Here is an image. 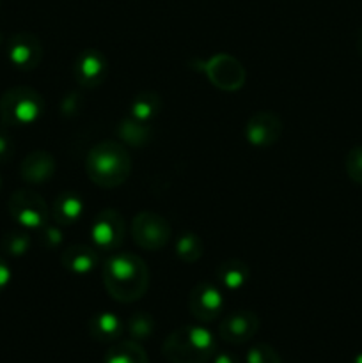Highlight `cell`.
<instances>
[{
	"label": "cell",
	"instance_id": "15",
	"mask_svg": "<svg viewBox=\"0 0 362 363\" xmlns=\"http://www.w3.org/2000/svg\"><path fill=\"white\" fill-rule=\"evenodd\" d=\"M60 262L67 272L75 275H87L98 264V254L96 248L87 245H71L60 255Z\"/></svg>",
	"mask_w": 362,
	"mask_h": 363
},
{
	"label": "cell",
	"instance_id": "17",
	"mask_svg": "<svg viewBox=\"0 0 362 363\" xmlns=\"http://www.w3.org/2000/svg\"><path fill=\"white\" fill-rule=\"evenodd\" d=\"M82 213H84V201L77 194L64 191V194L57 195L52 209L55 223H59V225H75L82 218Z\"/></svg>",
	"mask_w": 362,
	"mask_h": 363
},
{
	"label": "cell",
	"instance_id": "1",
	"mask_svg": "<svg viewBox=\"0 0 362 363\" xmlns=\"http://www.w3.org/2000/svg\"><path fill=\"white\" fill-rule=\"evenodd\" d=\"M103 284L110 296L119 303L141 300L149 287V269L138 255L117 252L103 266Z\"/></svg>",
	"mask_w": 362,
	"mask_h": 363
},
{
	"label": "cell",
	"instance_id": "31",
	"mask_svg": "<svg viewBox=\"0 0 362 363\" xmlns=\"http://www.w3.org/2000/svg\"><path fill=\"white\" fill-rule=\"evenodd\" d=\"M357 50H358V53H361V55H362V30L358 32V38H357Z\"/></svg>",
	"mask_w": 362,
	"mask_h": 363
},
{
	"label": "cell",
	"instance_id": "12",
	"mask_svg": "<svg viewBox=\"0 0 362 363\" xmlns=\"http://www.w3.org/2000/svg\"><path fill=\"white\" fill-rule=\"evenodd\" d=\"M259 318L252 311H236L224 318L219 326L220 339L227 344H245L258 333Z\"/></svg>",
	"mask_w": 362,
	"mask_h": 363
},
{
	"label": "cell",
	"instance_id": "9",
	"mask_svg": "<svg viewBox=\"0 0 362 363\" xmlns=\"http://www.w3.org/2000/svg\"><path fill=\"white\" fill-rule=\"evenodd\" d=\"M206 74L215 87L222 91H238L245 84V69L234 57L219 53L206 62Z\"/></svg>",
	"mask_w": 362,
	"mask_h": 363
},
{
	"label": "cell",
	"instance_id": "2",
	"mask_svg": "<svg viewBox=\"0 0 362 363\" xmlns=\"http://www.w3.org/2000/svg\"><path fill=\"white\" fill-rule=\"evenodd\" d=\"M89 179L102 188H117L131 172V160L126 149L112 140H103L91 149L85 160Z\"/></svg>",
	"mask_w": 362,
	"mask_h": 363
},
{
	"label": "cell",
	"instance_id": "20",
	"mask_svg": "<svg viewBox=\"0 0 362 363\" xmlns=\"http://www.w3.org/2000/svg\"><path fill=\"white\" fill-rule=\"evenodd\" d=\"M117 133L123 138L126 144L133 145V147H141L146 142H149L151 137V126L149 123H141V121L133 119V117H128L117 128Z\"/></svg>",
	"mask_w": 362,
	"mask_h": 363
},
{
	"label": "cell",
	"instance_id": "7",
	"mask_svg": "<svg viewBox=\"0 0 362 363\" xmlns=\"http://www.w3.org/2000/svg\"><path fill=\"white\" fill-rule=\"evenodd\" d=\"M224 305H226V300H224L222 289L208 280L199 282L188 296V311L201 323L215 321L222 314Z\"/></svg>",
	"mask_w": 362,
	"mask_h": 363
},
{
	"label": "cell",
	"instance_id": "26",
	"mask_svg": "<svg viewBox=\"0 0 362 363\" xmlns=\"http://www.w3.org/2000/svg\"><path fill=\"white\" fill-rule=\"evenodd\" d=\"M344 167H346L348 177L362 186V145L361 147H353L348 152L346 160H344Z\"/></svg>",
	"mask_w": 362,
	"mask_h": 363
},
{
	"label": "cell",
	"instance_id": "11",
	"mask_svg": "<svg viewBox=\"0 0 362 363\" xmlns=\"http://www.w3.org/2000/svg\"><path fill=\"white\" fill-rule=\"evenodd\" d=\"M7 55L11 64L21 71H32L39 66L43 59V46L38 35L31 32H20L9 39Z\"/></svg>",
	"mask_w": 362,
	"mask_h": 363
},
{
	"label": "cell",
	"instance_id": "6",
	"mask_svg": "<svg viewBox=\"0 0 362 363\" xmlns=\"http://www.w3.org/2000/svg\"><path fill=\"white\" fill-rule=\"evenodd\" d=\"M131 236L142 250H162L170 240V227L165 218L153 211L138 213L131 223Z\"/></svg>",
	"mask_w": 362,
	"mask_h": 363
},
{
	"label": "cell",
	"instance_id": "27",
	"mask_svg": "<svg viewBox=\"0 0 362 363\" xmlns=\"http://www.w3.org/2000/svg\"><path fill=\"white\" fill-rule=\"evenodd\" d=\"M41 245L48 250L52 248H57L60 243H62V233L57 225H45L41 227Z\"/></svg>",
	"mask_w": 362,
	"mask_h": 363
},
{
	"label": "cell",
	"instance_id": "19",
	"mask_svg": "<svg viewBox=\"0 0 362 363\" xmlns=\"http://www.w3.org/2000/svg\"><path fill=\"white\" fill-rule=\"evenodd\" d=\"M105 363H149V358L137 340H123L110 346Z\"/></svg>",
	"mask_w": 362,
	"mask_h": 363
},
{
	"label": "cell",
	"instance_id": "24",
	"mask_svg": "<svg viewBox=\"0 0 362 363\" xmlns=\"http://www.w3.org/2000/svg\"><path fill=\"white\" fill-rule=\"evenodd\" d=\"M0 247L6 254L13 255V257H20V255H25L31 248V238L25 233H18V230H13V233H7L6 236L0 241Z\"/></svg>",
	"mask_w": 362,
	"mask_h": 363
},
{
	"label": "cell",
	"instance_id": "3",
	"mask_svg": "<svg viewBox=\"0 0 362 363\" xmlns=\"http://www.w3.org/2000/svg\"><path fill=\"white\" fill-rule=\"evenodd\" d=\"M162 351L170 363H208L216 353V340L204 326L187 325L167 337Z\"/></svg>",
	"mask_w": 362,
	"mask_h": 363
},
{
	"label": "cell",
	"instance_id": "14",
	"mask_svg": "<svg viewBox=\"0 0 362 363\" xmlns=\"http://www.w3.org/2000/svg\"><path fill=\"white\" fill-rule=\"evenodd\" d=\"M20 174L27 183L43 184L55 174V158L48 151H34L21 162Z\"/></svg>",
	"mask_w": 362,
	"mask_h": 363
},
{
	"label": "cell",
	"instance_id": "10",
	"mask_svg": "<svg viewBox=\"0 0 362 363\" xmlns=\"http://www.w3.org/2000/svg\"><path fill=\"white\" fill-rule=\"evenodd\" d=\"M283 135V121L277 113L261 110L254 113L245 124V137L254 147H270Z\"/></svg>",
	"mask_w": 362,
	"mask_h": 363
},
{
	"label": "cell",
	"instance_id": "33",
	"mask_svg": "<svg viewBox=\"0 0 362 363\" xmlns=\"http://www.w3.org/2000/svg\"><path fill=\"white\" fill-rule=\"evenodd\" d=\"M2 41H4V35L0 34V45H2Z\"/></svg>",
	"mask_w": 362,
	"mask_h": 363
},
{
	"label": "cell",
	"instance_id": "4",
	"mask_svg": "<svg viewBox=\"0 0 362 363\" xmlns=\"http://www.w3.org/2000/svg\"><path fill=\"white\" fill-rule=\"evenodd\" d=\"M45 110V101L38 91L25 85L11 87L0 96V121L7 126H31Z\"/></svg>",
	"mask_w": 362,
	"mask_h": 363
},
{
	"label": "cell",
	"instance_id": "30",
	"mask_svg": "<svg viewBox=\"0 0 362 363\" xmlns=\"http://www.w3.org/2000/svg\"><path fill=\"white\" fill-rule=\"evenodd\" d=\"M212 360L213 363H241L233 353H215Z\"/></svg>",
	"mask_w": 362,
	"mask_h": 363
},
{
	"label": "cell",
	"instance_id": "5",
	"mask_svg": "<svg viewBox=\"0 0 362 363\" xmlns=\"http://www.w3.org/2000/svg\"><path fill=\"white\" fill-rule=\"evenodd\" d=\"M11 218L27 229H41L48 222V206L45 199L31 190L14 191L7 202Z\"/></svg>",
	"mask_w": 362,
	"mask_h": 363
},
{
	"label": "cell",
	"instance_id": "18",
	"mask_svg": "<svg viewBox=\"0 0 362 363\" xmlns=\"http://www.w3.org/2000/svg\"><path fill=\"white\" fill-rule=\"evenodd\" d=\"M251 279V268L243 261L229 259L216 268V280L226 291H238Z\"/></svg>",
	"mask_w": 362,
	"mask_h": 363
},
{
	"label": "cell",
	"instance_id": "8",
	"mask_svg": "<svg viewBox=\"0 0 362 363\" xmlns=\"http://www.w3.org/2000/svg\"><path fill=\"white\" fill-rule=\"evenodd\" d=\"M91 238L96 250L116 252L124 238V220L116 209H103L96 215L91 227Z\"/></svg>",
	"mask_w": 362,
	"mask_h": 363
},
{
	"label": "cell",
	"instance_id": "29",
	"mask_svg": "<svg viewBox=\"0 0 362 363\" xmlns=\"http://www.w3.org/2000/svg\"><path fill=\"white\" fill-rule=\"evenodd\" d=\"M11 282V269L7 266V262L0 257V293L6 291V287L9 286Z\"/></svg>",
	"mask_w": 362,
	"mask_h": 363
},
{
	"label": "cell",
	"instance_id": "32",
	"mask_svg": "<svg viewBox=\"0 0 362 363\" xmlns=\"http://www.w3.org/2000/svg\"><path fill=\"white\" fill-rule=\"evenodd\" d=\"M351 363H362V353H358L357 357H355L353 360H351Z\"/></svg>",
	"mask_w": 362,
	"mask_h": 363
},
{
	"label": "cell",
	"instance_id": "25",
	"mask_svg": "<svg viewBox=\"0 0 362 363\" xmlns=\"http://www.w3.org/2000/svg\"><path fill=\"white\" fill-rule=\"evenodd\" d=\"M245 362L247 363H280V357L272 346H268V344H256V346L248 347Z\"/></svg>",
	"mask_w": 362,
	"mask_h": 363
},
{
	"label": "cell",
	"instance_id": "28",
	"mask_svg": "<svg viewBox=\"0 0 362 363\" xmlns=\"http://www.w3.org/2000/svg\"><path fill=\"white\" fill-rule=\"evenodd\" d=\"M14 144L9 135L0 133V162H7L13 156Z\"/></svg>",
	"mask_w": 362,
	"mask_h": 363
},
{
	"label": "cell",
	"instance_id": "13",
	"mask_svg": "<svg viewBox=\"0 0 362 363\" xmlns=\"http://www.w3.org/2000/svg\"><path fill=\"white\" fill-rule=\"evenodd\" d=\"M106 73H109L106 57L98 50H85L75 62V78L82 87H98L106 78Z\"/></svg>",
	"mask_w": 362,
	"mask_h": 363
},
{
	"label": "cell",
	"instance_id": "23",
	"mask_svg": "<svg viewBox=\"0 0 362 363\" xmlns=\"http://www.w3.org/2000/svg\"><path fill=\"white\" fill-rule=\"evenodd\" d=\"M126 332L131 340H146L155 332V319L148 312H135L126 321Z\"/></svg>",
	"mask_w": 362,
	"mask_h": 363
},
{
	"label": "cell",
	"instance_id": "22",
	"mask_svg": "<svg viewBox=\"0 0 362 363\" xmlns=\"http://www.w3.org/2000/svg\"><path fill=\"white\" fill-rule=\"evenodd\" d=\"M204 252V245H202L201 238L194 233H185L177 238L176 241V255L187 264L199 261Z\"/></svg>",
	"mask_w": 362,
	"mask_h": 363
},
{
	"label": "cell",
	"instance_id": "16",
	"mask_svg": "<svg viewBox=\"0 0 362 363\" xmlns=\"http://www.w3.org/2000/svg\"><path fill=\"white\" fill-rule=\"evenodd\" d=\"M124 325L114 312H99L89 321V333L96 342L112 344L121 339Z\"/></svg>",
	"mask_w": 362,
	"mask_h": 363
},
{
	"label": "cell",
	"instance_id": "21",
	"mask_svg": "<svg viewBox=\"0 0 362 363\" xmlns=\"http://www.w3.org/2000/svg\"><path fill=\"white\" fill-rule=\"evenodd\" d=\"M160 106V98L153 92H142V94L135 96V99L131 101L130 106V117L141 121V123H149V121L155 119V116L158 113Z\"/></svg>",
	"mask_w": 362,
	"mask_h": 363
}]
</instances>
